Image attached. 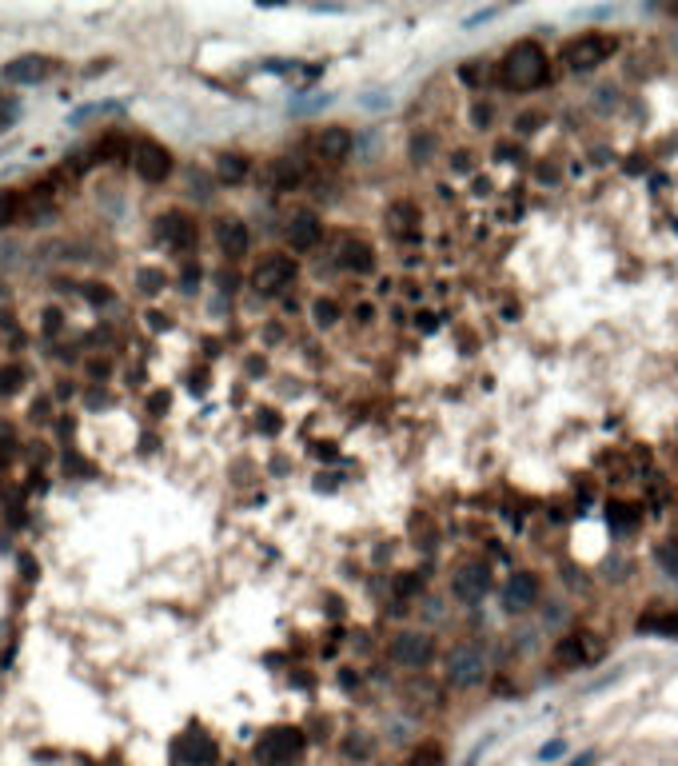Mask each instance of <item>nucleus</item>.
Listing matches in <instances>:
<instances>
[{"label":"nucleus","instance_id":"a878e982","mask_svg":"<svg viewBox=\"0 0 678 766\" xmlns=\"http://www.w3.org/2000/svg\"><path fill=\"white\" fill-rule=\"evenodd\" d=\"M312 320H316L320 328H332L339 320V304L336 300H316V304H312Z\"/></svg>","mask_w":678,"mask_h":766},{"label":"nucleus","instance_id":"c756f323","mask_svg":"<svg viewBox=\"0 0 678 766\" xmlns=\"http://www.w3.org/2000/svg\"><path fill=\"white\" fill-rule=\"evenodd\" d=\"M343 751H347V755H359V759H363V755H367V751H371V743H367V739H359V743H355V739H351V743H347V747H343Z\"/></svg>","mask_w":678,"mask_h":766},{"label":"nucleus","instance_id":"9d476101","mask_svg":"<svg viewBox=\"0 0 678 766\" xmlns=\"http://www.w3.org/2000/svg\"><path fill=\"white\" fill-rule=\"evenodd\" d=\"M216 759H220V747L200 727L176 735V743H172V763L176 766H216Z\"/></svg>","mask_w":678,"mask_h":766},{"label":"nucleus","instance_id":"7c9ffc66","mask_svg":"<svg viewBox=\"0 0 678 766\" xmlns=\"http://www.w3.org/2000/svg\"><path fill=\"white\" fill-rule=\"evenodd\" d=\"M559 755H563V743H547V747L539 751V759H543V763H551V759H559Z\"/></svg>","mask_w":678,"mask_h":766},{"label":"nucleus","instance_id":"20e7f679","mask_svg":"<svg viewBox=\"0 0 678 766\" xmlns=\"http://www.w3.org/2000/svg\"><path fill=\"white\" fill-rule=\"evenodd\" d=\"M300 276V264L296 256L288 252H268L256 268H252V292L256 296H284Z\"/></svg>","mask_w":678,"mask_h":766},{"label":"nucleus","instance_id":"473e14b6","mask_svg":"<svg viewBox=\"0 0 678 766\" xmlns=\"http://www.w3.org/2000/svg\"><path fill=\"white\" fill-rule=\"evenodd\" d=\"M595 759H599L595 751H583V755H579V759H575V763H571V766H591V763H595Z\"/></svg>","mask_w":678,"mask_h":766},{"label":"nucleus","instance_id":"39448f33","mask_svg":"<svg viewBox=\"0 0 678 766\" xmlns=\"http://www.w3.org/2000/svg\"><path fill=\"white\" fill-rule=\"evenodd\" d=\"M483 675H487V655H483L475 643H459V647L447 651V659H443V679H447V687L471 691V687L483 683Z\"/></svg>","mask_w":678,"mask_h":766},{"label":"nucleus","instance_id":"9b49d317","mask_svg":"<svg viewBox=\"0 0 678 766\" xmlns=\"http://www.w3.org/2000/svg\"><path fill=\"white\" fill-rule=\"evenodd\" d=\"M156 236H160V244H168L172 252H192L196 240H200V228H196V220H192L188 212L172 208V212H164V216L156 220Z\"/></svg>","mask_w":678,"mask_h":766},{"label":"nucleus","instance_id":"423d86ee","mask_svg":"<svg viewBox=\"0 0 678 766\" xmlns=\"http://www.w3.org/2000/svg\"><path fill=\"white\" fill-rule=\"evenodd\" d=\"M387 659L403 671H427L435 659V639L427 631H399L387 647Z\"/></svg>","mask_w":678,"mask_h":766},{"label":"nucleus","instance_id":"f3484780","mask_svg":"<svg viewBox=\"0 0 678 766\" xmlns=\"http://www.w3.org/2000/svg\"><path fill=\"white\" fill-rule=\"evenodd\" d=\"M336 264L343 268V272L367 276V272L375 268V252H371L367 240H359V236H343V240L336 244Z\"/></svg>","mask_w":678,"mask_h":766},{"label":"nucleus","instance_id":"393cba45","mask_svg":"<svg viewBox=\"0 0 678 766\" xmlns=\"http://www.w3.org/2000/svg\"><path fill=\"white\" fill-rule=\"evenodd\" d=\"M407 766H443V747H439V743H423V747H415L411 759H407Z\"/></svg>","mask_w":678,"mask_h":766},{"label":"nucleus","instance_id":"f03ea898","mask_svg":"<svg viewBox=\"0 0 678 766\" xmlns=\"http://www.w3.org/2000/svg\"><path fill=\"white\" fill-rule=\"evenodd\" d=\"M304 751H308V735H304V727H268L260 739H256V747H252V759L256 766H296L304 759Z\"/></svg>","mask_w":678,"mask_h":766},{"label":"nucleus","instance_id":"412c9836","mask_svg":"<svg viewBox=\"0 0 678 766\" xmlns=\"http://www.w3.org/2000/svg\"><path fill=\"white\" fill-rule=\"evenodd\" d=\"M24 216V196L16 188H0V232Z\"/></svg>","mask_w":678,"mask_h":766},{"label":"nucleus","instance_id":"2f4dec72","mask_svg":"<svg viewBox=\"0 0 678 766\" xmlns=\"http://www.w3.org/2000/svg\"><path fill=\"white\" fill-rule=\"evenodd\" d=\"M395 587H399V591H403V595H411V591H415V587H423V583H419V579H399V583H395Z\"/></svg>","mask_w":678,"mask_h":766},{"label":"nucleus","instance_id":"b1692460","mask_svg":"<svg viewBox=\"0 0 678 766\" xmlns=\"http://www.w3.org/2000/svg\"><path fill=\"white\" fill-rule=\"evenodd\" d=\"M272 176H276V188H280V192H288V188H296V184H300V176H304V172H300V164L280 160V164L272 168Z\"/></svg>","mask_w":678,"mask_h":766},{"label":"nucleus","instance_id":"aec40b11","mask_svg":"<svg viewBox=\"0 0 678 766\" xmlns=\"http://www.w3.org/2000/svg\"><path fill=\"white\" fill-rule=\"evenodd\" d=\"M92 160H104V164H120V160H132V148H128V140L124 136H116V132H108L96 148H92Z\"/></svg>","mask_w":678,"mask_h":766},{"label":"nucleus","instance_id":"6e6552de","mask_svg":"<svg viewBox=\"0 0 678 766\" xmlns=\"http://www.w3.org/2000/svg\"><path fill=\"white\" fill-rule=\"evenodd\" d=\"M491 591V567L483 559H463L455 571H451V595L459 603H483Z\"/></svg>","mask_w":678,"mask_h":766},{"label":"nucleus","instance_id":"2eb2a0df","mask_svg":"<svg viewBox=\"0 0 678 766\" xmlns=\"http://www.w3.org/2000/svg\"><path fill=\"white\" fill-rule=\"evenodd\" d=\"M351 132L343 128V124H324L316 136H312V152H316V160H324V164H343L347 156H351Z\"/></svg>","mask_w":678,"mask_h":766},{"label":"nucleus","instance_id":"ddd939ff","mask_svg":"<svg viewBox=\"0 0 678 766\" xmlns=\"http://www.w3.org/2000/svg\"><path fill=\"white\" fill-rule=\"evenodd\" d=\"M539 595H543L539 575H535V571H515V575L507 579V587H503V607H507L511 615H527V611L539 603Z\"/></svg>","mask_w":678,"mask_h":766},{"label":"nucleus","instance_id":"a211bd4d","mask_svg":"<svg viewBox=\"0 0 678 766\" xmlns=\"http://www.w3.org/2000/svg\"><path fill=\"white\" fill-rule=\"evenodd\" d=\"M248 172H252L248 156H240V152H220L216 156V180L220 184H240Z\"/></svg>","mask_w":678,"mask_h":766},{"label":"nucleus","instance_id":"f8f14e48","mask_svg":"<svg viewBox=\"0 0 678 766\" xmlns=\"http://www.w3.org/2000/svg\"><path fill=\"white\" fill-rule=\"evenodd\" d=\"M284 240L292 244V252H312L320 240H324V220L312 212V208H300L288 216L284 224Z\"/></svg>","mask_w":678,"mask_h":766},{"label":"nucleus","instance_id":"cd10ccee","mask_svg":"<svg viewBox=\"0 0 678 766\" xmlns=\"http://www.w3.org/2000/svg\"><path fill=\"white\" fill-rule=\"evenodd\" d=\"M88 288V300L92 304H108V292H104V284H84Z\"/></svg>","mask_w":678,"mask_h":766},{"label":"nucleus","instance_id":"1a4fd4ad","mask_svg":"<svg viewBox=\"0 0 678 766\" xmlns=\"http://www.w3.org/2000/svg\"><path fill=\"white\" fill-rule=\"evenodd\" d=\"M132 168H136V176H140L144 184H164V180L172 176L176 160H172V152H168L160 140H140V144L132 148Z\"/></svg>","mask_w":678,"mask_h":766},{"label":"nucleus","instance_id":"0eeeda50","mask_svg":"<svg viewBox=\"0 0 678 766\" xmlns=\"http://www.w3.org/2000/svg\"><path fill=\"white\" fill-rule=\"evenodd\" d=\"M603 651H607V647H603L599 635H591V631H571V635H563V639L555 643V663L567 667V671H579V667L599 663Z\"/></svg>","mask_w":678,"mask_h":766},{"label":"nucleus","instance_id":"f257e3e1","mask_svg":"<svg viewBox=\"0 0 678 766\" xmlns=\"http://www.w3.org/2000/svg\"><path fill=\"white\" fill-rule=\"evenodd\" d=\"M547 76H551V60L539 40H515L499 60V84L507 92H535L547 84Z\"/></svg>","mask_w":678,"mask_h":766},{"label":"nucleus","instance_id":"c85d7f7f","mask_svg":"<svg viewBox=\"0 0 678 766\" xmlns=\"http://www.w3.org/2000/svg\"><path fill=\"white\" fill-rule=\"evenodd\" d=\"M60 320H64L60 312H44V332H48V336H52V332H60Z\"/></svg>","mask_w":678,"mask_h":766},{"label":"nucleus","instance_id":"dca6fc26","mask_svg":"<svg viewBox=\"0 0 678 766\" xmlns=\"http://www.w3.org/2000/svg\"><path fill=\"white\" fill-rule=\"evenodd\" d=\"M216 244H220V252H224L228 260H244L248 248H252L248 224H244L240 216H224V220L216 224Z\"/></svg>","mask_w":678,"mask_h":766},{"label":"nucleus","instance_id":"bb28decb","mask_svg":"<svg viewBox=\"0 0 678 766\" xmlns=\"http://www.w3.org/2000/svg\"><path fill=\"white\" fill-rule=\"evenodd\" d=\"M160 288H164V272L144 268V272H140V292H144V296H156Z\"/></svg>","mask_w":678,"mask_h":766},{"label":"nucleus","instance_id":"4468645a","mask_svg":"<svg viewBox=\"0 0 678 766\" xmlns=\"http://www.w3.org/2000/svg\"><path fill=\"white\" fill-rule=\"evenodd\" d=\"M52 72H56V60L40 56V52H24V56L4 64V80L8 84H44Z\"/></svg>","mask_w":678,"mask_h":766},{"label":"nucleus","instance_id":"4be33fe9","mask_svg":"<svg viewBox=\"0 0 678 766\" xmlns=\"http://www.w3.org/2000/svg\"><path fill=\"white\" fill-rule=\"evenodd\" d=\"M28 380V372L20 364H0V399H12L20 395V387Z\"/></svg>","mask_w":678,"mask_h":766},{"label":"nucleus","instance_id":"5701e85b","mask_svg":"<svg viewBox=\"0 0 678 766\" xmlns=\"http://www.w3.org/2000/svg\"><path fill=\"white\" fill-rule=\"evenodd\" d=\"M639 631H659V635H667V639H678V611H671L667 619H659V615L639 619Z\"/></svg>","mask_w":678,"mask_h":766},{"label":"nucleus","instance_id":"6ab92c4d","mask_svg":"<svg viewBox=\"0 0 678 766\" xmlns=\"http://www.w3.org/2000/svg\"><path fill=\"white\" fill-rule=\"evenodd\" d=\"M387 224H391V232L399 236V240H411L419 228V208H411V204H391L387 208Z\"/></svg>","mask_w":678,"mask_h":766},{"label":"nucleus","instance_id":"7ed1b4c3","mask_svg":"<svg viewBox=\"0 0 678 766\" xmlns=\"http://www.w3.org/2000/svg\"><path fill=\"white\" fill-rule=\"evenodd\" d=\"M615 48H619L615 36H607V32H583V36H575V40L563 44L559 60H563L571 72H595L599 64H607V60L615 56Z\"/></svg>","mask_w":678,"mask_h":766}]
</instances>
